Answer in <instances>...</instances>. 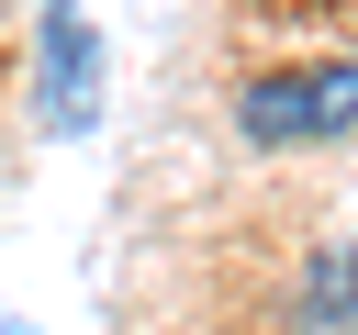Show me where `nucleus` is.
<instances>
[{
	"mask_svg": "<svg viewBox=\"0 0 358 335\" xmlns=\"http://www.w3.org/2000/svg\"><path fill=\"white\" fill-rule=\"evenodd\" d=\"M235 123L257 145H313V134H358V67H280V78H246Z\"/></svg>",
	"mask_w": 358,
	"mask_h": 335,
	"instance_id": "obj_1",
	"label": "nucleus"
},
{
	"mask_svg": "<svg viewBox=\"0 0 358 335\" xmlns=\"http://www.w3.org/2000/svg\"><path fill=\"white\" fill-rule=\"evenodd\" d=\"M34 100H45V123H56V134H78V123H90V100H101V34H90V11H78V0H56V11H45V78H34Z\"/></svg>",
	"mask_w": 358,
	"mask_h": 335,
	"instance_id": "obj_2",
	"label": "nucleus"
}]
</instances>
